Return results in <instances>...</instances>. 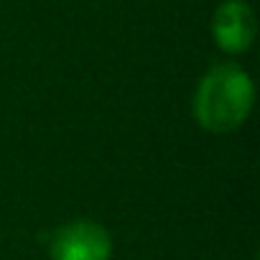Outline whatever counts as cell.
Listing matches in <instances>:
<instances>
[{
    "label": "cell",
    "mask_w": 260,
    "mask_h": 260,
    "mask_svg": "<svg viewBox=\"0 0 260 260\" xmlns=\"http://www.w3.org/2000/svg\"><path fill=\"white\" fill-rule=\"evenodd\" d=\"M252 107V82L235 64H219L204 74L194 100L197 120L212 133H227L245 122Z\"/></svg>",
    "instance_id": "obj_1"
},
{
    "label": "cell",
    "mask_w": 260,
    "mask_h": 260,
    "mask_svg": "<svg viewBox=\"0 0 260 260\" xmlns=\"http://www.w3.org/2000/svg\"><path fill=\"white\" fill-rule=\"evenodd\" d=\"M51 260H107L112 252L110 235L94 222H72L51 237Z\"/></svg>",
    "instance_id": "obj_2"
},
{
    "label": "cell",
    "mask_w": 260,
    "mask_h": 260,
    "mask_svg": "<svg viewBox=\"0 0 260 260\" xmlns=\"http://www.w3.org/2000/svg\"><path fill=\"white\" fill-rule=\"evenodd\" d=\"M214 41L224 51H245L255 39V16L245 0H224L212 21Z\"/></svg>",
    "instance_id": "obj_3"
}]
</instances>
